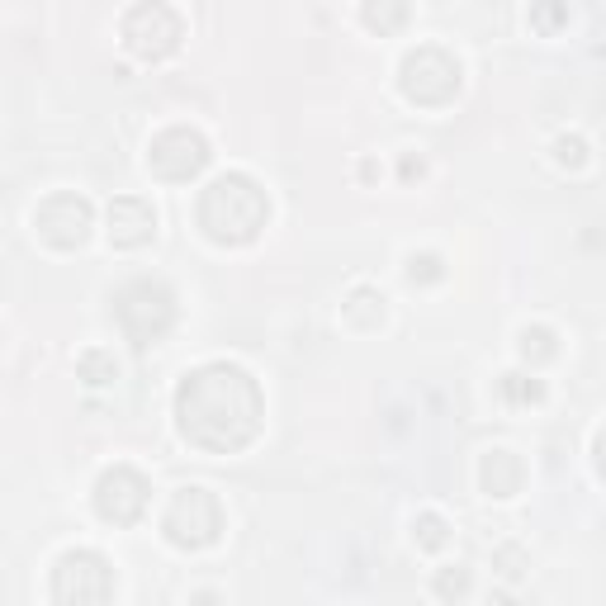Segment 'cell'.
<instances>
[{"instance_id": "6da1fadb", "label": "cell", "mask_w": 606, "mask_h": 606, "mask_svg": "<svg viewBox=\"0 0 606 606\" xmlns=\"http://www.w3.org/2000/svg\"><path fill=\"white\" fill-rule=\"evenodd\" d=\"M266 417V398L261 384L242 370V365H204L195 375H185V384L176 389V422L180 436L199 450L214 455H232L256 441Z\"/></svg>"}, {"instance_id": "7a4b0ae2", "label": "cell", "mask_w": 606, "mask_h": 606, "mask_svg": "<svg viewBox=\"0 0 606 606\" xmlns=\"http://www.w3.org/2000/svg\"><path fill=\"white\" fill-rule=\"evenodd\" d=\"M266 218H270L266 190L251 176H242V171H228V176L209 180L204 195H199V228L209 232L218 247H242V242H251L256 232L266 228Z\"/></svg>"}, {"instance_id": "3957f363", "label": "cell", "mask_w": 606, "mask_h": 606, "mask_svg": "<svg viewBox=\"0 0 606 606\" xmlns=\"http://www.w3.org/2000/svg\"><path fill=\"white\" fill-rule=\"evenodd\" d=\"M114 318L128 332L133 346H147V341H161L176 322V294L166 280H152V275H138L128 285L114 289Z\"/></svg>"}, {"instance_id": "277c9868", "label": "cell", "mask_w": 606, "mask_h": 606, "mask_svg": "<svg viewBox=\"0 0 606 606\" xmlns=\"http://www.w3.org/2000/svg\"><path fill=\"white\" fill-rule=\"evenodd\" d=\"M161 531H166V540L176 550H204L223 531V507H218V498L209 488H180L171 498V507H166Z\"/></svg>"}, {"instance_id": "5b68a950", "label": "cell", "mask_w": 606, "mask_h": 606, "mask_svg": "<svg viewBox=\"0 0 606 606\" xmlns=\"http://www.w3.org/2000/svg\"><path fill=\"white\" fill-rule=\"evenodd\" d=\"M398 86L417 105H446V100H455V90H460V62L446 48H417L403 62Z\"/></svg>"}, {"instance_id": "8992f818", "label": "cell", "mask_w": 606, "mask_h": 606, "mask_svg": "<svg viewBox=\"0 0 606 606\" xmlns=\"http://www.w3.org/2000/svg\"><path fill=\"white\" fill-rule=\"evenodd\" d=\"M124 43L133 57L143 62H161L180 48V19L171 5L161 0H147V5H133L124 15Z\"/></svg>"}, {"instance_id": "52a82bcc", "label": "cell", "mask_w": 606, "mask_h": 606, "mask_svg": "<svg viewBox=\"0 0 606 606\" xmlns=\"http://www.w3.org/2000/svg\"><path fill=\"white\" fill-rule=\"evenodd\" d=\"M114 597V573H109L105 554L72 550L62 554L53 578V602H109Z\"/></svg>"}, {"instance_id": "ba28073f", "label": "cell", "mask_w": 606, "mask_h": 606, "mask_svg": "<svg viewBox=\"0 0 606 606\" xmlns=\"http://www.w3.org/2000/svg\"><path fill=\"white\" fill-rule=\"evenodd\" d=\"M147 166L161 180H190L209 166V138L199 128H166L147 147Z\"/></svg>"}, {"instance_id": "9c48e42d", "label": "cell", "mask_w": 606, "mask_h": 606, "mask_svg": "<svg viewBox=\"0 0 606 606\" xmlns=\"http://www.w3.org/2000/svg\"><path fill=\"white\" fill-rule=\"evenodd\" d=\"M147 479L138 474V469H128V464H114V469H105L100 474V483H95V512L105 521H114V526H133V521L147 512Z\"/></svg>"}, {"instance_id": "30bf717a", "label": "cell", "mask_w": 606, "mask_h": 606, "mask_svg": "<svg viewBox=\"0 0 606 606\" xmlns=\"http://www.w3.org/2000/svg\"><path fill=\"white\" fill-rule=\"evenodd\" d=\"M34 228L48 247L72 251V247L86 242V232H90V204L81 195H67V190H62V195H48L43 204H38Z\"/></svg>"}, {"instance_id": "8fae6325", "label": "cell", "mask_w": 606, "mask_h": 606, "mask_svg": "<svg viewBox=\"0 0 606 606\" xmlns=\"http://www.w3.org/2000/svg\"><path fill=\"white\" fill-rule=\"evenodd\" d=\"M152 232H157V214H152L147 199L124 195L109 204V242L114 247H143Z\"/></svg>"}, {"instance_id": "7c38bea8", "label": "cell", "mask_w": 606, "mask_h": 606, "mask_svg": "<svg viewBox=\"0 0 606 606\" xmlns=\"http://www.w3.org/2000/svg\"><path fill=\"white\" fill-rule=\"evenodd\" d=\"M479 479H483V488H488V498H512L521 488V479H526V469H521V460L512 450H488Z\"/></svg>"}, {"instance_id": "4fadbf2b", "label": "cell", "mask_w": 606, "mask_h": 606, "mask_svg": "<svg viewBox=\"0 0 606 606\" xmlns=\"http://www.w3.org/2000/svg\"><path fill=\"white\" fill-rule=\"evenodd\" d=\"M412 15L408 0H365V24L379 29V34H393V29H403Z\"/></svg>"}, {"instance_id": "5bb4252c", "label": "cell", "mask_w": 606, "mask_h": 606, "mask_svg": "<svg viewBox=\"0 0 606 606\" xmlns=\"http://www.w3.org/2000/svg\"><path fill=\"white\" fill-rule=\"evenodd\" d=\"M81 379L86 384H109V379H119V360L109 351H86L81 356Z\"/></svg>"}, {"instance_id": "9a60e30c", "label": "cell", "mask_w": 606, "mask_h": 606, "mask_svg": "<svg viewBox=\"0 0 606 606\" xmlns=\"http://www.w3.org/2000/svg\"><path fill=\"white\" fill-rule=\"evenodd\" d=\"M540 379H526V375H502V398L512 408H526V403H540Z\"/></svg>"}, {"instance_id": "2e32d148", "label": "cell", "mask_w": 606, "mask_h": 606, "mask_svg": "<svg viewBox=\"0 0 606 606\" xmlns=\"http://www.w3.org/2000/svg\"><path fill=\"white\" fill-rule=\"evenodd\" d=\"M521 356L526 360H550L554 356V332L550 327H526V332H521Z\"/></svg>"}, {"instance_id": "e0dca14e", "label": "cell", "mask_w": 606, "mask_h": 606, "mask_svg": "<svg viewBox=\"0 0 606 606\" xmlns=\"http://www.w3.org/2000/svg\"><path fill=\"white\" fill-rule=\"evenodd\" d=\"M375 299H379L375 289H356V294H351V303H346V313H351L360 327H375V322L384 318V308H370Z\"/></svg>"}, {"instance_id": "ac0fdd59", "label": "cell", "mask_w": 606, "mask_h": 606, "mask_svg": "<svg viewBox=\"0 0 606 606\" xmlns=\"http://www.w3.org/2000/svg\"><path fill=\"white\" fill-rule=\"evenodd\" d=\"M417 545L422 550H441L446 545V521L436 517V512H422L417 517Z\"/></svg>"}, {"instance_id": "d6986e66", "label": "cell", "mask_w": 606, "mask_h": 606, "mask_svg": "<svg viewBox=\"0 0 606 606\" xmlns=\"http://www.w3.org/2000/svg\"><path fill=\"white\" fill-rule=\"evenodd\" d=\"M531 24L540 29V34H554L559 24H569V10H564L559 0H545V5H535L531 10Z\"/></svg>"}, {"instance_id": "ffe728a7", "label": "cell", "mask_w": 606, "mask_h": 606, "mask_svg": "<svg viewBox=\"0 0 606 606\" xmlns=\"http://www.w3.org/2000/svg\"><path fill=\"white\" fill-rule=\"evenodd\" d=\"M441 275H446V270H441V256H412L408 261V280L412 285H417V280H422V285H431V280H441Z\"/></svg>"}, {"instance_id": "44dd1931", "label": "cell", "mask_w": 606, "mask_h": 606, "mask_svg": "<svg viewBox=\"0 0 606 606\" xmlns=\"http://www.w3.org/2000/svg\"><path fill=\"white\" fill-rule=\"evenodd\" d=\"M436 592H441V597H464V592H469V573L464 569L441 573V578H436Z\"/></svg>"}, {"instance_id": "7402d4cb", "label": "cell", "mask_w": 606, "mask_h": 606, "mask_svg": "<svg viewBox=\"0 0 606 606\" xmlns=\"http://www.w3.org/2000/svg\"><path fill=\"white\" fill-rule=\"evenodd\" d=\"M559 161L564 166H583L588 161V143L583 138H559Z\"/></svg>"}]
</instances>
